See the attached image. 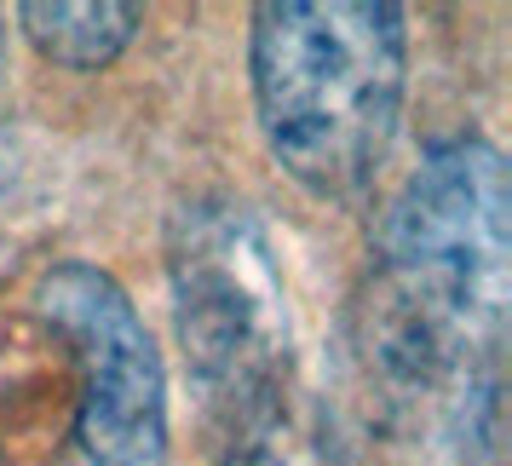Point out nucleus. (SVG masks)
Returning a JSON list of instances; mask_svg holds the SVG:
<instances>
[{"label": "nucleus", "mask_w": 512, "mask_h": 466, "mask_svg": "<svg viewBox=\"0 0 512 466\" xmlns=\"http://www.w3.org/2000/svg\"><path fill=\"white\" fill-rule=\"evenodd\" d=\"M507 162L484 139L432 144L386 208L374 254V351L403 386H478L512 294Z\"/></svg>", "instance_id": "1"}, {"label": "nucleus", "mask_w": 512, "mask_h": 466, "mask_svg": "<svg viewBox=\"0 0 512 466\" xmlns=\"http://www.w3.org/2000/svg\"><path fill=\"white\" fill-rule=\"evenodd\" d=\"M259 133L323 202L369 185L397 139L409 29L392 0H265L248 29Z\"/></svg>", "instance_id": "2"}, {"label": "nucleus", "mask_w": 512, "mask_h": 466, "mask_svg": "<svg viewBox=\"0 0 512 466\" xmlns=\"http://www.w3.org/2000/svg\"><path fill=\"white\" fill-rule=\"evenodd\" d=\"M173 328L190 386L231 443L282 415L294 363L288 282L271 231L242 202H190L167 236Z\"/></svg>", "instance_id": "3"}, {"label": "nucleus", "mask_w": 512, "mask_h": 466, "mask_svg": "<svg viewBox=\"0 0 512 466\" xmlns=\"http://www.w3.org/2000/svg\"><path fill=\"white\" fill-rule=\"evenodd\" d=\"M35 323L70 369V426L52 466H167V374L144 317L104 265L58 259L35 282Z\"/></svg>", "instance_id": "4"}, {"label": "nucleus", "mask_w": 512, "mask_h": 466, "mask_svg": "<svg viewBox=\"0 0 512 466\" xmlns=\"http://www.w3.org/2000/svg\"><path fill=\"white\" fill-rule=\"evenodd\" d=\"M144 12L127 0H24L18 6V29L24 41L47 64L75 75L110 70L121 52L133 47Z\"/></svg>", "instance_id": "5"}, {"label": "nucleus", "mask_w": 512, "mask_h": 466, "mask_svg": "<svg viewBox=\"0 0 512 466\" xmlns=\"http://www.w3.org/2000/svg\"><path fill=\"white\" fill-rule=\"evenodd\" d=\"M225 466H334V461H328L317 432H305L288 415H277L271 426H259L254 438L231 443V461Z\"/></svg>", "instance_id": "6"}, {"label": "nucleus", "mask_w": 512, "mask_h": 466, "mask_svg": "<svg viewBox=\"0 0 512 466\" xmlns=\"http://www.w3.org/2000/svg\"><path fill=\"white\" fill-rule=\"evenodd\" d=\"M0 41H6V29H0Z\"/></svg>", "instance_id": "7"}]
</instances>
